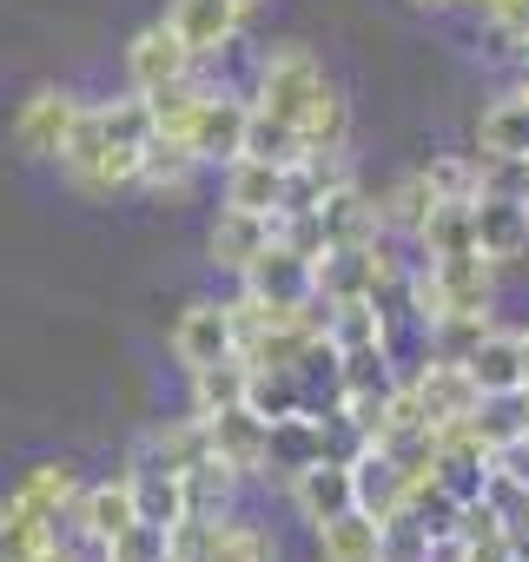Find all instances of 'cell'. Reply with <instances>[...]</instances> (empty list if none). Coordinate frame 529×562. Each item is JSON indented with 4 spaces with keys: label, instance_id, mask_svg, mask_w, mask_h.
<instances>
[{
    "label": "cell",
    "instance_id": "cell-13",
    "mask_svg": "<svg viewBox=\"0 0 529 562\" xmlns=\"http://www.w3.org/2000/svg\"><path fill=\"white\" fill-rule=\"evenodd\" d=\"M463 371L476 378V391L483 397H516V391H529V364H522V331H483L476 338V351L463 358Z\"/></svg>",
    "mask_w": 529,
    "mask_h": 562
},
{
    "label": "cell",
    "instance_id": "cell-2",
    "mask_svg": "<svg viewBox=\"0 0 529 562\" xmlns=\"http://www.w3.org/2000/svg\"><path fill=\"white\" fill-rule=\"evenodd\" d=\"M245 126H251V100H238L225 87H205L179 139L199 153V166H232L245 153Z\"/></svg>",
    "mask_w": 529,
    "mask_h": 562
},
{
    "label": "cell",
    "instance_id": "cell-6",
    "mask_svg": "<svg viewBox=\"0 0 529 562\" xmlns=\"http://www.w3.org/2000/svg\"><path fill=\"white\" fill-rule=\"evenodd\" d=\"M238 285L251 292V299H264V305H285V312H312V305H325L318 299V258H305V251H292L285 238L264 251Z\"/></svg>",
    "mask_w": 529,
    "mask_h": 562
},
{
    "label": "cell",
    "instance_id": "cell-5",
    "mask_svg": "<svg viewBox=\"0 0 529 562\" xmlns=\"http://www.w3.org/2000/svg\"><path fill=\"white\" fill-rule=\"evenodd\" d=\"M80 93H67V87H34L27 100H21V113H14V146L27 153V159H60L67 153V139H74V126H80Z\"/></svg>",
    "mask_w": 529,
    "mask_h": 562
},
{
    "label": "cell",
    "instance_id": "cell-12",
    "mask_svg": "<svg viewBox=\"0 0 529 562\" xmlns=\"http://www.w3.org/2000/svg\"><path fill=\"white\" fill-rule=\"evenodd\" d=\"M166 21L179 27V41H185L199 60H218V54L238 41V27H245V8H238V0H172V8H166Z\"/></svg>",
    "mask_w": 529,
    "mask_h": 562
},
{
    "label": "cell",
    "instance_id": "cell-22",
    "mask_svg": "<svg viewBox=\"0 0 529 562\" xmlns=\"http://www.w3.org/2000/svg\"><path fill=\"white\" fill-rule=\"evenodd\" d=\"M205 562H279V536L251 522V516H218L212 522V542H205Z\"/></svg>",
    "mask_w": 529,
    "mask_h": 562
},
{
    "label": "cell",
    "instance_id": "cell-30",
    "mask_svg": "<svg viewBox=\"0 0 529 562\" xmlns=\"http://www.w3.org/2000/svg\"><path fill=\"white\" fill-rule=\"evenodd\" d=\"M476 153H522V159H529V93H509V100L483 106V120H476Z\"/></svg>",
    "mask_w": 529,
    "mask_h": 562
},
{
    "label": "cell",
    "instance_id": "cell-36",
    "mask_svg": "<svg viewBox=\"0 0 529 562\" xmlns=\"http://www.w3.org/2000/svg\"><path fill=\"white\" fill-rule=\"evenodd\" d=\"M410 8H457V0H410Z\"/></svg>",
    "mask_w": 529,
    "mask_h": 562
},
{
    "label": "cell",
    "instance_id": "cell-28",
    "mask_svg": "<svg viewBox=\"0 0 529 562\" xmlns=\"http://www.w3.org/2000/svg\"><path fill=\"white\" fill-rule=\"evenodd\" d=\"M378 212H384V238H417V232H424V218L437 212V192H430V179H424V172H404V179L378 199Z\"/></svg>",
    "mask_w": 529,
    "mask_h": 562
},
{
    "label": "cell",
    "instance_id": "cell-3",
    "mask_svg": "<svg viewBox=\"0 0 529 562\" xmlns=\"http://www.w3.org/2000/svg\"><path fill=\"white\" fill-rule=\"evenodd\" d=\"M172 358L185 371H205L218 358H238V312H232V299H192L172 318Z\"/></svg>",
    "mask_w": 529,
    "mask_h": 562
},
{
    "label": "cell",
    "instance_id": "cell-20",
    "mask_svg": "<svg viewBox=\"0 0 529 562\" xmlns=\"http://www.w3.org/2000/svg\"><path fill=\"white\" fill-rule=\"evenodd\" d=\"M238 483H245V476H238L218 450L192 457V463H185V516H232Z\"/></svg>",
    "mask_w": 529,
    "mask_h": 562
},
{
    "label": "cell",
    "instance_id": "cell-40",
    "mask_svg": "<svg viewBox=\"0 0 529 562\" xmlns=\"http://www.w3.org/2000/svg\"><path fill=\"white\" fill-rule=\"evenodd\" d=\"M238 8H245V14H251V8H258V0H238Z\"/></svg>",
    "mask_w": 529,
    "mask_h": 562
},
{
    "label": "cell",
    "instance_id": "cell-1",
    "mask_svg": "<svg viewBox=\"0 0 529 562\" xmlns=\"http://www.w3.org/2000/svg\"><path fill=\"white\" fill-rule=\"evenodd\" d=\"M325 93H331V80H325V67H318L312 47H299V41L264 47L258 80H251V100H258L264 113H279V120H292V126H312V113L325 106Z\"/></svg>",
    "mask_w": 529,
    "mask_h": 562
},
{
    "label": "cell",
    "instance_id": "cell-34",
    "mask_svg": "<svg viewBox=\"0 0 529 562\" xmlns=\"http://www.w3.org/2000/svg\"><path fill=\"white\" fill-rule=\"evenodd\" d=\"M483 166V192L496 199H529V159L522 153H476Z\"/></svg>",
    "mask_w": 529,
    "mask_h": 562
},
{
    "label": "cell",
    "instance_id": "cell-25",
    "mask_svg": "<svg viewBox=\"0 0 529 562\" xmlns=\"http://www.w3.org/2000/svg\"><path fill=\"white\" fill-rule=\"evenodd\" d=\"M305 153H312L305 126H292V120H279V113H264V106L251 100V126H245V153H238V159H279V166H299Z\"/></svg>",
    "mask_w": 529,
    "mask_h": 562
},
{
    "label": "cell",
    "instance_id": "cell-24",
    "mask_svg": "<svg viewBox=\"0 0 529 562\" xmlns=\"http://www.w3.org/2000/svg\"><path fill=\"white\" fill-rule=\"evenodd\" d=\"M325 338L338 351H358V345H391L397 331L378 312V299H338V305H325Z\"/></svg>",
    "mask_w": 529,
    "mask_h": 562
},
{
    "label": "cell",
    "instance_id": "cell-9",
    "mask_svg": "<svg viewBox=\"0 0 529 562\" xmlns=\"http://www.w3.org/2000/svg\"><path fill=\"white\" fill-rule=\"evenodd\" d=\"M410 391H417V411L430 417V430H450V424H470L476 417V404H483V391H476V378L457 364V358H430L417 378H410Z\"/></svg>",
    "mask_w": 529,
    "mask_h": 562
},
{
    "label": "cell",
    "instance_id": "cell-23",
    "mask_svg": "<svg viewBox=\"0 0 529 562\" xmlns=\"http://www.w3.org/2000/svg\"><path fill=\"white\" fill-rule=\"evenodd\" d=\"M424 258H450V251H476V199H437V212L417 232Z\"/></svg>",
    "mask_w": 529,
    "mask_h": 562
},
{
    "label": "cell",
    "instance_id": "cell-39",
    "mask_svg": "<svg viewBox=\"0 0 529 562\" xmlns=\"http://www.w3.org/2000/svg\"><path fill=\"white\" fill-rule=\"evenodd\" d=\"M522 364H529V331H522Z\"/></svg>",
    "mask_w": 529,
    "mask_h": 562
},
{
    "label": "cell",
    "instance_id": "cell-7",
    "mask_svg": "<svg viewBox=\"0 0 529 562\" xmlns=\"http://www.w3.org/2000/svg\"><path fill=\"white\" fill-rule=\"evenodd\" d=\"M325 457H338V424L318 417V411L279 417L272 437H264V476H279V483H292L299 470H312V463H325Z\"/></svg>",
    "mask_w": 529,
    "mask_h": 562
},
{
    "label": "cell",
    "instance_id": "cell-35",
    "mask_svg": "<svg viewBox=\"0 0 529 562\" xmlns=\"http://www.w3.org/2000/svg\"><path fill=\"white\" fill-rule=\"evenodd\" d=\"M0 562H21V555H14V542H8V536H0Z\"/></svg>",
    "mask_w": 529,
    "mask_h": 562
},
{
    "label": "cell",
    "instance_id": "cell-26",
    "mask_svg": "<svg viewBox=\"0 0 529 562\" xmlns=\"http://www.w3.org/2000/svg\"><path fill=\"white\" fill-rule=\"evenodd\" d=\"M437 555H443V536L417 509H397L378 522V562H437Z\"/></svg>",
    "mask_w": 529,
    "mask_h": 562
},
{
    "label": "cell",
    "instance_id": "cell-27",
    "mask_svg": "<svg viewBox=\"0 0 529 562\" xmlns=\"http://www.w3.org/2000/svg\"><path fill=\"white\" fill-rule=\"evenodd\" d=\"M264 424H279V417H299L312 411L305 397V371H279V364H251V397H245Z\"/></svg>",
    "mask_w": 529,
    "mask_h": 562
},
{
    "label": "cell",
    "instance_id": "cell-14",
    "mask_svg": "<svg viewBox=\"0 0 529 562\" xmlns=\"http://www.w3.org/2000/svg\"><path fill=\"white\" fill-rule=\"evenodd\" d=\"M476 251L489 265H516L529 251V199H496L476 192Z\"/></svg>",
    "mask_w": 529,
    "mask_h": 562
},
{
    "label": "cell",
    "instance_id": "cell-31",
    "mask_svg": "<svg viewBox=\"0 0 529 562\" xmlns=\"http://www.w3.org/2000/svg\"><path fill=\"white\" fill-rule=\"evenodd\" d=\"M397 358L391 345H358V351H338V397L351 391H397Z\"/></svg>",
    "mask_w": 529,
    "mask_h": 562
},
{
    "label": "cell",
    "instance_id": "cell-19",
    "mask_svg": "<svg viewBox=\"0 0 529 562\" xmlns=\"http://www.w3.org/2000/svg\"><path fill=\"white\" fill-rule=\"evenodd\" d=\"M318 218H325V251L331 245H371V238H384V212H378V199L358 192V179L338 186V192H325Z\"/></svg>",
    "mask_w": 529,
    "mask_h": 562
},
{
    "label": "cell",
    "instance_id": "cell-16",
    "mask_svg": "<svg viewBox=\"0 0 529 562\" xmlns=\"http://www.w3.org/2000/svg\"><path fill=\"white\" fill-rule=\"evenodd\" d=\"M205 437H212V450H218L238 476H264V437H272V424H264L251 404H232V411L205 417Z\"/></svg>",
    "mask_w": 529,
    "mask_h": 562
},
{
    "label": "cell",
    "instance_id": "cell-4",
    "mask_svg": "<svg viewBox=\"0 0 529 562\" xmlns=\"http://www.w3.org/2000/svg\"><path fill=\"white\" fill-rule=\"evenodd\" d=\"M192 67H199V54L179 41L172 21H153V27H139L126 41V87L133 93H166V87L192 80Z\"/></svg>",
    "mask_w": 529,
    "mask_h": 562
},
{
    "label": "cell",
    "instance_id": "cell-37",
    "mask_svg": "<svg viewBox=\"0 0 529 562\" xmlns=\"http://www.w3.org/2000/svg\"><path fill=\"white\" fill-rule=\"evenodd\" d=\"M516 47H522V54H529V21H522V27H516Z\"/></svg>",
    "mask_w": 529,
    "mask_h": 562
},
{
    "label": "cell",
    "instance_id": "cell-29",
    "mask_svg": "<svg viewBox=\"0 0 529 562\" xmlns=\"http://www.w3.org/2000/svg\"><path fill=\"white\" fill-rule=\"evenodd\" d=\"M312 536H318V562H378V516H364V509H345L338 522H325Z\"/></svg>",
    "mask_w": 529,
    "mask_h": 562
},
{
    "label": "cell",
    "instance_id": "cell-8",
    "mask_svg": "<svg viewBox=\"0 0 529 562\" xmlns=\"http://www.w3.org/2000/svg\"><path fill=\"white\" fill-rule=\"evenodd\" d=\"M285 496H292L299 522H312V529L338 522L345 509H358V476H351V457H325V463L299 470V476L285 483Z\"/></svg>",
    "mask_w": 529,
    "mask_h": 562
},
{
    "label": "cell",
    "instance_id": "cell-15",
    "mask_svg": "<svg viewBox=\"0 0 529 562\" xmlns=\"http://www.w3.org/2000/svg\"><path fill=\"white\" fill-rule=\"evenodd\" d=\"M285 199H292V166H279V159H232L225 166V205L279 218Z\"/></svg>",
    "mask_w": 529,
    "mask_h": 562
},
{
    "label": "cell",
    "instance_id": "cell-17",
    "mask_svg": "<svg viewBox=\"0 0 529 562\" xmlns=\"http://www.w3.org/2000/svg\"><path fill=\"white\" fill-rule=\"evenodd\" d=\"M199 172H205L199 153L172 133H153V146L139 153V192H153V199H192Z\"/></svg>",
    "mask_w": 529,
    "mask_h": 562
},
{
    "label": "cell",
    "instance_id": "cell-18",
    "mask_svg": "<svg viewBox=\"0 0 529 562\" xmlns=\"http://www.w3.org/2000/svg\"><path fill=\"white\" fill-rule=\"evenodd\" d=\"M133 522H139V496H133V476H126V470L106 476V483H87L80 503H74V529H87V536H100V542H113V536L133 529Z\"/></svg>",
    "mask_w": 529,
    "mask_h": 562
},
{
    "label": "cell",
    "instance_id": "cell-21",
    "mask_svg": "<svg viewBox=\"0 0 529 562\" xmlns=\"http://www.w3.org/2000/svg\"><path fill=\"white\" fill-rule=\"evenodd\" d=\"M185 378H192V417H218V411H232V404L251 397V358L245 351L218 358L205 371H185Z\"/></svg>",
    "mask_w": 529,
    "mask_h": 562
},
{
    "label": "cell",
    "instance_id": "cell-11",
    "mask_svg": "<svg viewBox=\"0 0 529 562\" xmlns=\"http://www.w3.org/2000/svg\"><path fill=\"white\" fill-rule=\"evenodd\" d=\"M351 476H358V509L378 516V522L410 503V470H404L397 450H384V443H358V450H351Z\"/></svg>",
    "mask_w": 529,
    "mask_h": 562
},
{
    "label": "cell",
    "instance_id": "cell-10",
    "mask_svg": "<svg viewBox=\"0 0 529 562\" xmlns=\"http://www.w3.org/2000/svg\"><path fill=\"white\" fill-rule=\"evenodd\" d=\"M279 245V218H264V212H238V205H225L218 218H212V232H205V251H212V265L218 271H232V278H245L264 251Z\"/></svg>",
    "mask_w": 529,
    "mask_h": 562
},
{
    "label": "cell",
    "instance_id": "cell-38",
    "mask_svg": "<svg viewBox=\"0 0 529 562\" xmlns=\"http://www.w3.org/2000/svg\"><path fill=\"white\" fill-rule=\"evenodd\" d=\"M457 8H476V14H483V8H489V0H457Z\"/></svg>",
    "mask_w": 529,
    "mask_h": 562
},
{
    "label": "cell",
    "instance_id": "cell-33",
    "mask_svg": "<svg viewBox=\"0 0 529 562\" xmlns=\"http://www.w3.org/2000/svg\"><path fill=\"white\" fill-rule=\"evenodd\" d=\"M424 179H430L437 199H476V192H483V166L463 159V153H437V159L424 166Z\"/></svg>",
    "mask_w": 529,
    "mask_h": 562
},
{
    "label": "cell",
    "instance_id": "cell-32",
    "mask_svg": "<svg viewBox=\"0 0 529 562\" xmlns=\"http://www.w3.org/2000/svg\"><path fill=\"white\" fill-rule=\"evenodd\" d=\"M113 562H172V522L139 516L133 529L113 536Z\"/></svg>",
    "mask_w": 529,
    "mask_h": 562
}]
</instances>
